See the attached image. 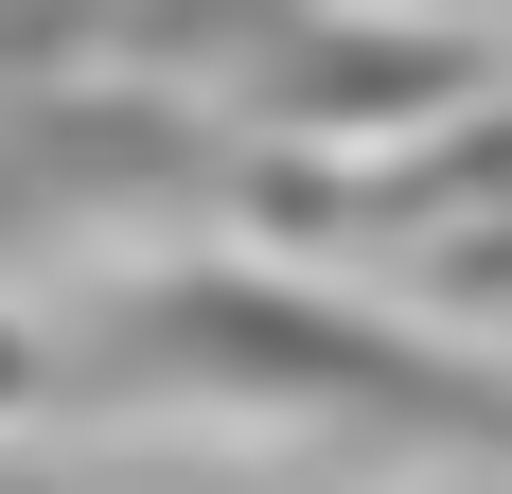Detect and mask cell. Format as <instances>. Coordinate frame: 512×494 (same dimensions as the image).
<instances>
[]
</instances>
